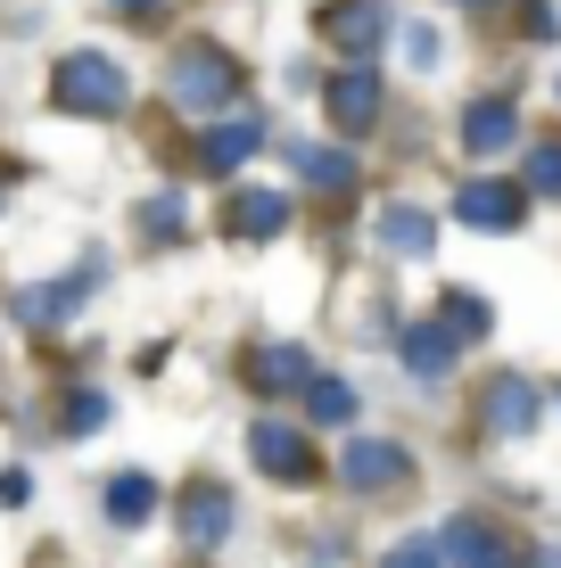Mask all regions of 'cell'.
<instances>
[{"instance_id":"6da1fadb","label":"cell","mask_w":561,"mask_h":568,"mask_svg":"<svg viewBox=\"0 0 561 568\" xmlns=\"http://www.w3.org/2000/svg\"><path fill=\"white\" fill-rule=\"evenodd\" d=\"M58 108H74V115H116V108H124V67L100 58V50L67 58V67H58Z\"/></svg>"},{"instance_id":"7a4b0ae2","label":"cell","mask_w":561,"mask_h":568,"mask_svg":"<svg viewBox=\"0 0 561 568\" xmlns=\"http://www.w3.org/2000/svg\"><path fill=\"white\" fill-rule=\"evenodd\" d=\"M173 100H182V108H223L231 100V67L216 50H190L182 74H173Z\"/></svg>"},{"instance_id":"3957f363","label":"cell","mask_w":561,"mask_h":568,"mask_svg":"<svg viewBox=\"0 0 561 568\" xmlns=\"http://www.w3.org/2000/svg\"><path fill=\"white\" fill-rule=\"evenodd\" d=\"M372 115H380V74L372 67H347L339 83H331V124L339 132H363Z\"/></svg>"},{"instance_id":"277c9868","label":"cell","mask_w":561,"mask_h":568,"mask_svg":"<svg viewBox=\"0 0 561 568\" xmlns=\"http://www.w3.org/2000/svg\"><path fill=\"white\" fill-rule=\"evenodd\" d=\"M182 536H190V544H223V536H231V495H223V486H190Z\"/></svg>"},{"instance_id":"5b68a950","label":"cell","mask_w":561,"mask_h":568,"mask_svg":"<svg viewBox=\"0 0 561 568\" xmlns=\"http://www.w3.org/2000/svg\"><path fill=\"white\" fill-rule=\"evenodd\" d=\"M454 214H462V223H479V231H512V223H520V199H512L504 182H471Z\"/></svg>"},{"instance_id":"8992f818","label":"cell","mask_w":561,"mask_h":568,"mask_svg":"<svg viewBox=\"0 0 561 568\" xmlns=\"http://www.w3.org/2000/svg\"><path fill=\"white\" fill-rule=\"evenodd\" d=\"M512 132H520V115H512V100H479L471 115H462V141H471L479 156H488V149H512Z\"/></svg>"},{"instance_id":"52a82bcc","label":"cell","mask_w":561,"mask_h":568,"mask_svg":"<svg viewBox=\"0 0 561 568\" xmlns=\"http://www.w3.org/2000/svg\"><path fill=\"white\" fill-rule=\"evenodd\" d=\"M248 445H257V462L273 469V478H314V462H305V445L289 437V428H273V420H257V437H248Z\"/></svg>"},{"instance_id":"ba28073f","label":"cell","mask_w":561,"mask_h":568,"mask_svg":"<svg viewBox=\"0 0 561 568\" xmlns=\"http://www.w3.org/2000/svg\"><path fill=\"white\" fill-rule=\"evenodd\" d=\"M380 33H389V9H380V0H347V9H331V42L372 50Z\"/></svg>"},{"instance_id":"9c48e42d","label":"cell","mask_w":561,"mask_h":568,"mask_svg":"<svg viewBox=\"0 0 561 568\" xmlns=\"http://www.w3.org/2000/svg\"><path fill=\"white\" fill-rule=\"evenodd\" d=\"M488 428H504V437L537 428V387H529V379H504V387L488 396Z\"/></svg>"},{"instance_id":"30bf717a","label":"cell","mask_w":561,"mask_h":568,"mask_svg":"<svg viewBox=\"0 0 561 568\" xmlns=\"http://www.w3.org/2000/svg\"><path fill=\"white\" fill-rule=\"evenodd\" d=\"M289 165H298L305 182H331V190L355 182V156H347V149H305V141H289Z\"/></svg>"},{"instance_id":"8fae6325","label":"cell","mask_w":561,"mask_h":568,"mask_svg":"<svg viewBox=\"0 0 561 568\" xmlns=\"http://www.w3.org/2000/svg\"><path fill=\"white\" fill-rule=\"evenodd\" d=\"M281 223H289V206H281V199H264V190H248V199L231 206V231H240V240H273Z\"/></svg>"},{"instance_id":"7c38bea8","label":"cell","mask_w":561,"mask_h":568,"mask_svg":"<svg viewBox=\"0 0 561 568\" xmlns=\"http://www.w3.org/2000/svg\"><path fill=\"white\" fill-rule=\"evenodd\" d=\"M149 511H158V486H149V478H116L108 486V519L116 527H141Z\"/></svg>"},{"instance_id":"4fadbf2b","label":"cell","mask_w":561,"mask_h":568,"mask_svg":"<svg viewBox=\"0 0 561 568\" xmlns=\"http://www.w3.org/2000/svg\"><path fill=\"white\" fill-rule=\"evenodd\" d=\"M404 363H413V371H430V379H438V371H447V363H454V329H438V322H421V329H413V338H404Z\"/></svg>"},{"instance_id":"5bb4252c","label":"cell","mask_w":561,"mask_h":568,"mask_svg":"<svg viewBox=\"0 0 561 568\" xmlns=\"http://www.w3.org/2000/svg\"><path fill=\"white\" fill-rule=\"evenodd\" d=\"M397 469H404L397 445H355V454H347V486H389Z\"/></svg>"},{"instance_id":"9a60e30c","label":"cell","mask_w":561,"mask_h":568,"mask_svg":"<svg viewBox=\"0 0 561 568\" xmlns=\"http://www.w3.org/2000/svg\"><path fill=\"white\" fill-rule=\"evenodd\" d=\"M380 240H389V247H404V256H430V214L389 206V214H380Z\"/></svg>"},{"instance_id":"2e32d148","label":"cell","mask_w":561,"mask_h":568,"mask_svg":"<svg viewBox=\"0 0 561 568\" xmlns=\"http://www.w3.org/2000/svg\"><path fill=\"white\" fill-rule=\"evenodd\" d=\"M257 149H264V132H257V124H216V141H207V165L231 173L240 156H257Z\"/></svg>"},{"instance_id":"e0dca14e","label":"cell","mask_w":561,"mask_h":568,"mask_svg":"<svg viewBox=\"0 0 561 568\" xmlns=\"http://www.w3.org/2000/svg\"><path fill=\"white\" fill-rule=\"evenodd\" d=\"M305 396H314V404H305L314 420H355V387H347V379H314Z\"/></svg>"},{"instance_id":"ac0fdd59","label":"cell","mask_w":561,"mask_h":568,"mask_svg":"<svg viewBox=\"0 0 561 568\" xmlns=\"http://www.w3.org/2000/svg\"><path fill=\"white\" fill-rule=\"evenodd\" d=\"M529 190L561 199V141H537V156H529Z\"/></svg>"},{"instance_id":"d6986e66","label":"cell","mask_w":561,"mask_h":568,"mask_svg":"<svg viewBox=\"0 0 561 568\" xmlns=\"http://www.w3.org/2000/svg\"><path fill=\"white\" fill-rule=\"evenodd\" d=\"M141 231H149V240H173V231H182V199H173V190H158V199H149V214H141Z\"/></svg>"},{"instance_id":"ffe728a7","label":"cell","mask_w":561,"mask_h":568,"mask_svg":"<svg viewBox=\"0 0 561 568\" xmlns=\"http://www.w3.org/2000/svg\"><path fill=\"white\" fill-rule=\"evenodd\" d=\"M257 371H264L273 387H298V379H305V355H298V346H273V355H264Z\"/></svg>"},{"instance_id":"44dd1931","label":"cell","mask_w":561,"mask_h":568,"mask_svg":"<svg viewBox=\"0 0 561 568\" xmlns=\"http://www.w3.org/2000/svg\"><path fill=\"white\" fill-rule=\"evenodd\" d=\"M108 420V404L100 396H83V404H67V428H100Z\"/></svg>"},{"instance_id":"7402d4cb","label":"cell","mask_w":561,"mask_h":568,"mask_svg":"<svg viewBox=\"0 0 561 568\" xmlns=\"http://www.w3.org/2000/svg\"><path fill=\"white\" fill-rule=\"evenodd\" d=\"M404 50H413L421 67H430V58H438V33H430V26H404Z\"/></svg>"},{"instance_id":"603a6c76","label":"cell","mask_w":561,"mask_h":568,"mask_svg":"<svg viewBox=\"0 0 561 568\" xmlns=\"http://www.w3.org/2000/svg\"><path fill=\"white\" fill-rule=\"evenodd\" d=\"M116 9H124V17H158V0H116Z\"/></svg>"}]
</instances>
